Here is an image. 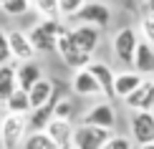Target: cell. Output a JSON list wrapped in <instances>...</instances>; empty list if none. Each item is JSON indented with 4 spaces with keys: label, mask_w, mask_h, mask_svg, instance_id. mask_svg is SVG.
Returning <instances> with one entry per match:
<instances>
[{
    "label": "cell",
    "mask_w": 154,
    "mask_h": 149,
    "mask_svg": "<svg viewBox=\"0 0 154 149\" xmlns=\"http://www.w3.org/2000/svg\"><path fill=\"white\" fill-rule=\"evenodd\" d=\"M81 124L96 126V129H106V132H114L116 129V109H114L111 101H99L88 109L86 114L81 116Z\"/></svg>",
    "instance_id": "5b68a950"
},
{
    "label": "cell",
    "mask_w": 154,
    "mask_h": 149,
    "mask_svg": "<svg viewBox=\"0 0 154 149\" xmlns=\"http://www.w3.org/2000/svg\"><path fill=\"white\" fill-rule=\"evenodd\" d=\"M71 91L76 96H104L101 94V86L96 83V79L88 73V68L83 71H73V79H71Z\"/></svg>",
    "instance_id": "2e32d148"
},
{
    "label": "cell",
    "mask_w": 154,
    "mask_h": 149,
    "mask_svg": "<svg viewBox=\"0 0 154 149\" xmlns=\"http://www.w3.org/2000/svg\"><path fill=\"white\" fill-rule=\"evenodd\" d=\"M15 68H18L15 61H10V63H5V66H0V106H3V104L18 91Z\"/></svg>",
    "instance_id": "ac0fdd59"
},
{
    "label": "cell",
    "mask_w": 154,
    "mask_h": 149,
    "mask_svg": "<svg viewBox=\"0 0 154 149\" xmlns=\"http://www.w3.org/2000/svg\"><path fill=\"white\" fill-rule=\"evenodd\" d=\"M46 134H48V137L53 139L61 149H71L73 124H68V121H56V119H51V121H48V126H46Z\"/></svg>",
    "instance_id": "d6986e66"
},
{
    "label": "cell",
    "mask_w": 154,
    "mask_h": 149,
    "mask_svg": "<svg viewBox=\"0 0 154 149\" xmlns=\"http://www.w3.org/2000/svg\"><path fill=\"white\" fill-rule=\"evenodd\" d=\"M0 149H5V147H3V144H0Z\"/></svg>",
    "instance_id": "1f68e13d"
},
{
    "label": "cell",
    "mask_w": 154,
    "mask_h": 149,
    "mask_svg": "<svg viewBox=\"0 0 154 149\" xmlns=\"http://www.w3.org/2000/svg\"><path fill=\"white\" fill-rule=\"evenodd\" d=\"M15 79H18V88L28 94L30 88H33L35 83L43 79V68H41V63H35V61L18 63V68H15Z\"/></svg>",
    "instance_id": "9a60e30c"
},
{
    "label": "cell",
    "mask_w": 154,
    "mask_h": 149,
    "mask_svg": "<svg viewBox=\"0 0 154 149\" xmlns=\"http://www.w3.org/2000/svg\"><path fill=\"white\" fill-rule=\"evenodd\" d=\"M111 48H114V56H116L119 63L134 66V56H137V48H139L137 28H131V25L119 28L116 33H114V38H111Z\"/></svg>",
    "instance_id": "7a4b0ae2"
},
{
    "label": "cell",
    "mask_w": 154,
    "mask_h": 149,
    "mask_svg": "<svg viewBox=\"0 0 154 149\" xmlns=\"http://www.w3.org/2000/svg\"><path fill=\"white\" fill-rule=\"evenodd\" d=\"M25 137H28V116L5 114L0 119V144L5 149H15L25 141Z\"/></svg>",
    "instance_id": "3957f363"
},
{
    "label": "cell",
    "mask_w": 154,
    "mask_h": 149,
    "mask_svg": "<svg viewBox=\"0 0 154 149\" xmlns=\"http://www.w3.org/2000/svg\"><path fill=\"white\" fill-rule=\"evenodd\" d=\"M3 109H5V114H13V116H30V101H28V94L18 88V91L3 104Z\"/></svg>",
    "instance_id": "ffe728a7"
},
{
    "label": "cell",
    "mask_w": 154,
    "mask_h": 149,
    "mask_svg": "<svg viewBox=\"0 0 154 149\" xmlns=\"http://www.w3.org/2000/svg\"><path fill=\"white\" fill-rule=\"evenodd\" d=\"M104 149H134V144H131V139L129 137H121V134H114L111 139L104 144Z\"/></svg>",
    "instance_id": "4316f807"
},
{
    "label": "cell",
    "mask_w": 154,
    "mask_h": 149,
    "mask_svg": "<svg viewBox=\"0 0 154 149\" xmlns=\"http://www.w3.org/2000/svg\"><path fill=\"white\" fill-rule=\"evenodd\" d=\"M149 114H152V119H154V109H152V111H149Z\"/></svg>",
    "instance_id": "4dcf8cb0"
},
{
    "label": "cell",
    "mask_w": 154,
    "mask_h": 149,
    "mask_svg": "<svg viewBox=\"0 0 154 149\" xmlns=\"http://www.w3.org/2000/svg\"><path fill=\"white\" fill-rule=\"evenodd\" d=\"M83 8V0H58V15L61 20H73L76 15H79V10Z\"/></svg>",
    "instance_id": "d4e9b609"
},
{
    "label": "cell",
    "mask_w": 154,
    "mask_h": 149,
    "mask_svg": "<svg viewBox=\"0 0 154 149\" xmlns=\"http://www.w3.org/2000/svg\"><path fill=\"white\" fill-rule=\"evenodd\" d=\"M68 36H71V43L83 56L94 58L96 48H99V43H101V30L99 28H91V25H73Z\"/></svg>",
    "instance_id": "ba28073f"
},
{
    "label": "cell",
    "mask_w": 154,
    "mask_h": 149,
    "mask_svg": "<svg viewBox=\"0 0 154 149\" xmlns=\"http://www.w3.org/2000/svg\"><path fill=\"white\" fill-rule=\"evenodd\" d=\"M139 149H154V144H146V147H139Z\"/></svg>",
    "instance_id": "f546056e"
},
{
    "label": "cell",
    "mask_w": 154,
    "mask_h": 149,
    "mask_svg": "<svg viewBox=\"0 0 154 149\" xmlns=\"http://www.w3.org/2000/svg\"><path fill=\"white\" fill-rule=\"evenodd\" d=\"M13 58H10V46H8V33L0 28V66H5Z\"/></svg>",
    "instance_id": "83f0119b"
},
{
    "label": "cell",
    "mask_w": 154,
    "mask_h": 149,
    "mask_svg": "<svg viewBox=\"0 0 154 149\" xmlns=\"http://www.w3.org/2000/svg\"><path fill=\"white\" fill-rule=\"evenodd\" d=\"M20 147H23V149H61L46 132H30Z\"/></svg>",
    "instance_id": "7402d4cb"
},
{
    "label": "cell",
    "mask_w": 154,
    "mask_h": 149,
    "mask_svg": "<svg viewBox=\"0 0 154 149\" xmlns=\"http://www.w3.org/2000/svg\"><path fill=\"white\" fill-rule=\"evenodd\" d=\"M144 18H154V0H152V3H144Z\"/></svg>",
    "instance_id": "f1b7e54d"
},
{
    "label": "cell",
    "mask_w": 154,
    "mask_h": 149,
    "mask_svg": "<svg viewBox=\"0 0 154 149\" xmlns=\"http://www.w3.org/2000/svg\"><path fill=\"white\" fill-rule=\"evenodd\" d=\"M30 10H35L41 15V20L61 18L58 15V0H35V3H30Z\"/></svg>",
    "instance_id": "603a6c76"
},
{
    "label": "cell",
    "mask_w": 154,
    "mask_h": 149,
    "mask_svg": "<svg viewBox=\"0 0 154 149\" xmlns=\"http://www.w3.org/2000/svg\"><path fill=\"white\" fill-rule=\"evenodd\" d=\"M0 10L5 13V15H25V13H30V3L28 0H0Z\"/></svg>",
    "instance_id": "cb8c5ba5"
},
{
    "label": "cell",
    "mask_w": 154,
    "mask_h": 149,
    "mask_svg": "<svg viewBox=\"0 0 154 149\" xmlns=\"http://www.w3.org/2000/svg\"><path fill=\"white\" fill-rule=\"evenodd\" d=\"M88 73L101 86V94L106 96V101H114V81H116V73L111 71V66L106 61H91L88 63Z\"/></svg>",
    "instance_id": "7c38bea8"
},
{
    "label": "cell",
    "mask_w": 154,
    "mask_h": 149,
    "mask_svg": "<svg viewBox=\"0 0 154 149\" xmlns=\"http://www.w3.org/2000/svg\"><path fill=\"white\" fill-rule=\"evenodd\" d=\"M139 33H142V41L149 43L154 48V18H142V23H139Z\"/></svg>",
    "instance_id": "484cf974"
},
{
    "label": "cell",
    "mask_w": 154,
    "mask_h": 149,
    "mask_svg": "<svg viewBox=\"0 0 154 149\" xmlns=\"http://www.w3.org/2000/svg\"><path fill=\"white\" fill-rule=\"evenodd\" d=\"M131 141H137L139 147H146V144H154V119L149 111H137L131 114Z\"/></svg>",
    "instance_id": "9c48e42d"
},
{
    "label": "cell",
    "mask_w": 154,
    "mask_h": 149,
    "mask_svg": "<svg viewBox=\"0 0 154 149\" xmlns=\"http://www.w3.org/2000/svg\"><path fill=\"white\" fill-rule=\"evenodd\" d=\"M28 101H30V111H38V109L53 106L56 101V81L53 79H41L33 88L28 91Z\"/></svg>",
    "instance_id": "8fae6325"
},
{
    "label": "cell",
    "mask_w": 154,
    "mask_h": 149,
    "mask_svg": "<svg viewBox=\"0 0 154 149\" xmlns=\"http://www.w3.org/2000/svg\"><path fill=\"white\" fill-rule=\"evenodd\" d=\"M8 46H10V58L15 63H28L35 61V48L30 46L25 30H8Z\"/></svg>",
    "instance_id": "30bf717a"
},
{
    "label": "cell",
    "mask_w": 154,
    "mask_h": 149,
    "mask_svg": "<svg viewBox=\"0 0 154 149\" xmlns=\"http://www.w3.org/2000/svg\"><path fill=\"white\" fill-rule=\"evenodd\" d=\"M111 137H114V132L79 124V126H73V134H71V149H104V144Z\"/></svg>",
    "instance_id": "277c9868"
},
{
    "label": "cell",
    "mask_w": 154,
    "mask_h": 149,
    "mask_svg": "<svg viewBox=\"0 0 154 149\" xmlns=\"http://www.w3.org/2000/svg\"><path fill=\"white\" fill-rule=\"evenodd\" d=\"M142 81H144V76H139L137 71H121V73H116V81H114V99L126 101L139 86H142Z\"/></svg>",
    "instance_id": "5bb4252c"
},
{
    "label": "cell",
    "mask_w": 154,
    "mask_h": 149,
    "mask_svg": "<svg viewBox=\"0 0 154 149\" xmlns=\"http://www.w3.org/2000/svg\"><path fill=\"white\" fill-rule=\"evenodd\" d=\"M68 25L61 20V18H53V20H38L33 28L28 30V41L30 46L35 48V53H53L56 46H58V38L66 30Z\"/></svg>",
    "instance_id": "6da1fadb"
},
{
    "label": "cell",
    "mask_w": 154,
    "mask_h": 149,
    "mask_svg": "<svg viewBox=\"0 0 154 149\" xmlns=\"http://www.w3.org/2000/svg\"><path fill=\"white\" fill-rule=\"evenodd\" d=\"M124 104L131 109L134 114L137 111H152L154 109V79H144L142 86H139Z\"/></svg>",
    "instance_id": "4fadbf2b"
},
{
    "label": "cell",
    "mask_w": 154,
    "mask_h": 149,
    "mask_svg": "<svg viewBox=\"0 0 154 149\" xmlns=\"http://www.w3.org/2000/svg\"><path fill=\"white\" fill-rule=\"evenodd\" d=\"M73 116H76V101L71 96H61V99L56 101V106H53V119L73 124Z\"/></svg>",
    "instance_id": "44dd1931"
},
{
    "label": "cell",
    "mask_w": 154,
    "mask_h": 149,
    "mask_svg": "<svg viewBox=\"0 0 154 149\" xmlns=\"http://www.w3.org/2000/svg\"><path fill=\"white\" fill-rule=\"evenodd\" d=\"M73 20L79 25H91V28L104 30L111 23V8L106 3H83V8L79 10V15Z\"/></svg>",
    "instance_id": "52a82bcc"
},
{
    "label": "cell",
    "mask_w": 154,
    "mask_h": 149,
    "mask_svg": "<svg viewBox=\"0 0 154 149\" xmlns=\"http://www.w3.org/2000/svg\"><path fill=\"white\" fill-rule=\"evenodd\" d=\"M71 28H66L61 33V38H58V46H56V53H58L61 58H63V63H66V66H71L73 71H83V68H88V63L94 61L91 56H83L79 48L73 46L71 43Z\"/></svg>",
    "instance_id": "8992f818"
},
{
    "label": "cell",
    "mask_w": 154,
    "mask_h": 149,
    "mask_svg": "<svg viewBox=\"0 0 154 149\" xmlns=\"http://www.w3.org/2000/svg\"><path fill=\"white\" fill-rule=\"evenodd\" d=\"M134 71H137L139 76H144V79H152L154 73V48L149 43L139 41V48H137V56H134Z\"/></svg>",
    "instance_id": "e0dca14e"
}]
</instances>
